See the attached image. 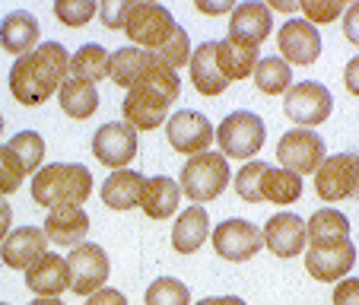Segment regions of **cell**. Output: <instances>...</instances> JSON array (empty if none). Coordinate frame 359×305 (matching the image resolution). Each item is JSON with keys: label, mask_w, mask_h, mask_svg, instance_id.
Wrapping results in <instances>:
<instances>
[{"label": "cell", "mask_w": 359, "mask_h": 305, "mask_svg": "<svg viewBox=\"0 0 359 305\" xmlns=\"http://www.w3.org/2000/svg\"><path fill=\"white\" fill-rule=\"evenodd\" d=\"M70 55L61 41H45L26 57H16L13 70H10V93L16 102L35 109L51 99V93L61 89L67 80Z\"/></svg>", "instance_id": "1"}, {"label": "cell", "mask_w": 359, "mask_h": 305, "mask_svg": "<svg viewBox=\"0 0 359 305\" xmlns=\"http://www.w3.org/2000/svg\"><path fill=\"white\" fill-rule=\"evenodd\" d=\"M178 93H182L178 74L156 57L147 67V74L128 89V99L121 102L124 124H130L134 130H156L169 118V105L178 99Z\"/></svg>", "instance_id": "2"}, {"label": "cell", "mask_w": 359, "mask_h": 305, "mask_svg": "<svg viewBox=\"0 0 359 305\" xmlns=\"http://www.w3.org/2000/svg\"><path fill=\"white\" fill-rule=\"evenodd\" d=\"M89 194H93V172L80 163H51L32 178V201L48 210L83 207Z\"/></svg>", "instance_id": "3"}, {"label": "cell", "mask_w": 359, "mask_h": 305, "mask_svg": "<svg viewBox=\"0 0 359 305\" xmlns=\"http://www.w3.org/2000/svg\"><path fill=\"white\" fill-rule=\"evenodd\" d=\"M178 188L194 203H207L213 197H219L229 188V159L223 153H210V149L191 156L184 163L182 175H178Z\"/></svg>", "instance_id": "4"}, {"label": "cell", "mask_w": 359, "mask_h": 305, "mask_svg": "<svg viewBox=\"0 0 359 305\" xmlns=\"http://www.w3.org/2000/svg\"><path fill=\"white\" fill-rule=\"evenodd\" d=\"M178 22L175 16L169 13V7L163 4H130V13L124 20V29L128 39L134 41V48H143V51H159L165 41L175 35Z\"/></svg>", "instance_id": "5"}, {"label": "cell", "mask_w": 359, "mask_h": 305, "mask_svg": "<svg viewBox=\"0 0 359 305\" xmlns=\"http://www.w3.org/2000/svg\"><path fill=\"white\" fill-rule=\"evenodd\" d=\"M264 140H267V128H264V121H261V115H255V111H232L217 128L219 153H223L226 159L258 156Z\"/></svg>", "instance_id": "6"}, {"label": "cell", "mask_w": 359, "mask_h": 305, "mask_svg": "<svg viewBox=\"0 0 359 305\" xmlns=\"http://www.w3.org/2000/svg\"><path fill=\"white\" fill-rule=\"evenodd\" d=\"M334 109V95L327 86L315 80L305 83H292L283 95V111L290 121L302 124V128H315V124H325L331 118Z\"/></svg>", "instance_id": "7"}, {"label": "cell", "mask_w": 359, "mask_h": 305, "mask_svg": "<svg viewBox=\"0 0 359 305\" xmlns=\"http://www.w3.org/2000/svg\"><path fill=\"white\" fill-rule=\"evenodd\" d=\"M67 271H70V290L76 296H93V292H99L109 283L111 264L102 245L83 242L67 255Z\"/></svg>", "instance_id": "8"}, {"label": "cell", "mask_w": 359, "mask_h": 305, "mask_svg": "<svg viewBox=\"0 0 359 305\" xmlns=\"http://www.w3.org/2000/svg\"><path fill=\"white\" fill-rule=\"evenodd\" d=\"M315 191L321 201H346L359 197V153L325 156L315 172Z\"/></svg>", "instance_id": "9"}, {"label": "cell", "mask_w": 359, "mask_h": 305, "mask_svg": "<svg viewBox=\"0 0 359 305\" xmlns=\"http://www.w3.org/2000/svg\"><path fill=\"white\" fill-rule=\"evenodd\" d=\"M165 137H169V147L182 156H197V153H207L210 143L217 140V130H213L210 118L201 115L194 109H178L175 115L165 121Z\"/></svg>", "instance_id": "10"}, {"label": "cell", "mask_w": 359, "mask_h": 305, "mask_svg": "<svg viewBox=\"0 0 359 305\" xmlns=\"http://www.w3.org/2000/svg\"><path fill=\"white\" fill-rule=\"evenodd\" d=\"M277 159L280 169L296 172L299 178L309 172H318V165L325 163V140L315 130H286L277 143Z\"/></svg>", "instance_id": "11"}, {"label": "cell", "mask_w": 359, "mask_h": 305, "mask_svg": "<svg viewBox=\"0 0 359 305\" xmlns=\"http://www.w3.org/2000/svg\"><path fill=\"white\" fill-rule=\"evenodd\" d=\"M210 238H213V248H217L219 258L236 261V264L238 261H251L264 248L261 229L255 223H248V219H223V223L210 232Z\"/></svg>", "instance_id": "12"}, {"label": "cell", "mask_w": 359, "mask_h": 305, "mask_svg": "<svg viewBox=\"0 0 359 305\" xmlns=\"http://www.w3.org/2000/svg\"><path fill=\"white\" fill-rule=\"evenodd\" d=\"M356 264V245L353 238L344 242H331V245H309L305 248V271L312 273L321 283H337Z\"/></svg>", "instance_id": "13"}, {"label": "cell", "mask_w": 359, "mask_h": 305, "mask_svg": "<svg viewBox=\"0 0 359 305\" xmlns=\"http://www.w3.org/2000/svg\"><path fill=\"white\" fill-rule=\"evenodd\" d=\"M93 156L109 169H128V163L137 156V130L124 121L102 124L93 134Z\"/></svg>", "instance_id": "14"}, {"label": "cell", "mask_w": 359, "mask_h": 305, "mask_svg": "<svg viewBox=\"0 0 359 305\" xmlns=\"http://www.w3.org/2000/svg\"><path fill=\"white\" fill-rule=\"evenodd\" d=\"M277 51L286 64H302L312 67L321 55V32L305 20H290L280 26L277 35Z\"/></svg>", "instance_id": "15"}, {"label": "cell", "mask_w": 359, "mask_h": 305, "mask_svg": "<svg viewBox=\"0 0 359 305\" xmlns=\"http://www.w3.org/2000/svg\"><path fill=\"white\" fill-rule=\"evenodd\" d=\"M48 251V236L39 226H20V229H10V236L0 245V258L10 271H29L35 261Z\"/></svg>", "instance_id": "16"}, {"label": "cell", "mask_w": 359, "mask_h": 305, "mask_svg": "<svg viewBox=\"0 0 359 305\" xmlns=\"http://www.w3.org/2000/svg\"><path fill=\"white\" fill-rule=\"evenodd\" d=\"M264 236V245L277 255V258H299L305 251V219L296 217V213H273L267 219V226L261 229Z\"/></svg>", "instance_id": "17"}, {"label": "cell", "mask_w": 359, "mask_h": 305, "mask_svg": "<svg viewBox=\"0 0 359 305\" xmlns=\"http://www.w3.org/2000/svg\"><path fill=\"white\" fill-rule=\"evenodd\" d=\"M26 286L39 299H57L64 290H70L67 258H61L55 251H45V255L26 271Z\"/></svg>", "instance_id": "18"}, {"label": "cell", "mask_w": 359, "mask_h": 305, "mask_svg": "<svg viewBox=\"0 0 359 305\" xmlns=\"http://www.w3.org/2000/svg\"><path fill=\"white\" fill-rule=\"evenodd\" d=\"M39 20H35L29 10H13L0 20V48L7 55L26 57L39 48Z\"/></svg>", "instance_id": "19"}, {"label": "cell", "mask_w": 359, "mask_h": 305, "mask_svg": "<svg viewBox=\"0 0 359 305\" xmlns=\"http://www.w3.org/2000/svg\"><path fill=\"white\" fill-rule=\"evenodd\" d=\"M258 61H261L258 45L229 39V35L217 41V67H219V74L226 76V83L248 80V76L255 74V67H258Z\"/></svg>", "instance_id": "20"}, {"label": "cell", "mask_w": 359, "mask_h": 305, "mask_svg": "<svg viewBox=\"0 0 359 305\" xmlns=\"http://www.w3.org/2000/svg\"><path fill=\"white\" fill-rule=\"evenodd\" d=\"M45 236L51 245H61V248H76V245L86 242L89 232V217L83 207H61V210H48L45 219Z\"/></svg>", "instance_id": "21"}, {"label": "cell", "mask_w": 359, "mask_h": 305, "mask_svg": "<svg viewBox=\"0 0 359 305\" xmlns=\"http://www.w3.org/2000/svg\"><path fill=\"white\" fill-rule=\"evenodd\" d=\"M273 29V16L267 10V4H238L232 10V20H229V39H238V41H248V45H258L271 35Z\"/></svg>", "instance_id": "22"}, {"label": "cell", "mask_w": 359, "mask_h": 305, "mask_svg": "<svg viewBox=\"0 0 359 305\" xmlns=\"http://www.w3.org/2000/svg\"><path fill=\"white\" fill-rule=\"evenodd\" d=\"M143 188H147V178L140 172L118 169L102 182V203L109 210H134L143 201Z\"/></svg>", "instance_id": "23"}, {"label": "cell", "mask_w": 359, "mask_h": 305, "mask_svg": "<svg viewBox=\"0 0 359 305\" xmlns=\"http://www.w3.org/2000/svg\"><path fill=\"white\" fill-rule=\"evenodd\" d=\"M210 217L203 207H188L178 213L175 226H172V248L178 255H194L203 248V242L210 238Z\"/></svg>", "instance_id": "24"}, {"label": "cell", "mask_w": 359, "mask_h": 305, "mask_svg": "<svg viewBox=\"0 0 359 305\" xmlns=\"http://www.w3.org/2000/svg\"><path fill=\"white\" fill-rule=\"evenodd\" d=\"M191 80H194V89L201 95H219L229 83L219 74L217 67V41H203V45L191 48Z\"/></svg>", "instance_id": "25"}, {"label": "cell", "mask_w": 359, "mask_h": 305, "mask_svg": "<svg viewBox=\"0 0 359 305\" xmlns=\"http://www.w3.org/2000/svg\"><path fill=\"white\" fill-rule=\"evenodd\" d=\"M178 201H182V188H178L175 178H169V175L147 178L140 207L149 219H169L178 210Z\"/></svg>", "instance_id": "26"}, {"label": "cell", "mask_w": 359, "mask_h": 305, "mask_svg": "<svg viewBox=\"0 0 359 305\" xmlns=\"http://www.w3.org/2000/svg\"><path fill=\"white\" fill-rule=\"evenodd\" d=\"M153 61H156V57L149 55V51L124 45V48H118V51H109V76H111V83H118L121 89H130L147 74V67Z\"/></svg>", "instance_id": "27"}, {"label": "cell", "mask_w": 359, "mask_h": 305, "mask_svg": "<svg viewBox=\"0 0 359 305\" xmlns=\"http://www.w3.org/2000/svg\"><path fill=\"white\" fill-rule=\"evenodd\" d=\"M57 99H61L64 115L76 118V121H86V118L95 115L99 109V93H95V83L86 80H64L61 89H57Z\"/></svg>", "instance_id": "28"}, {"label": "cell", "mask_w": 359, "mask_h": 305, "mask_svg": "<svg viewBox=\"0 0 359 305\" xmlns=\"http://www.w3.org/2000/svg\"><path fill=\"white\" fill-rule=\"evenodd\" d=\"M305 236H309V245H331V242H344L350 238V219L344 217L334 207H325V210H315L305 223Z\"/></svg>", "instance_id": "29"}, {"label": "cell", "mask_w": 359, "mask_h": 305, "mask_svg": "<svg viewBox=\"0 0 359 305\" xmlns=\"http://www.w3.org/2000/svg\"><path fill=\"white\" fill-rule=\"evenodd\" d=\"M67 76L70 80H86V83L105 80L109 76V51L102 45H93V41L83 45L76 55H70Z\"/></svg>", "instance_id": "30"}, {"label": "cell", "mask_w": 359, "mask_h": 305, "mask_svg": "<svg viewBox=\"0 0 359 305\" xmlns=\"http://www.w3.org/2000/svg\"><path fill=\"white\" fill-rule=\"evenodd\" d=\"M261 194H264V201H271V203L290 207V203H296L299 197H302V178L290 169H273L271 165L267 175H264V188H261Z\"/></svg>", "instance_id": "31"}, {"label": "cell", "mask_w": 359, "mask_h": 305, "mask_svg": "<svg viewBox=\"0 0 359 305\" xmlns=\"http://www.w3.org/2000/svg\"><path fill=\"white\" fill-rule=\"evenodd\" d=\"M251 76H255V86L264 95H280L292 86V70L283 57H261Z\"/></svg>", "instance_id": "32"}, {"label": "cell", "mask_w": 359, "mask_h": 305, "mask_svg": "<svg viewBox=\"0 0 359 305\" xmlns=\"http://www.w3.org/2000/svg\"><path fill=\"white\" fill-rule=\"evenodd\" d=\"M7 149L20 159V165H22L26 175L29 172H39L41 159H45V140H41L39 130H20V134L7 143Z\"/></svg>", "instance_id": "33"}, {"label": "cell", "mask_w": 359, "mask_h": 305, "mask_svg": "<svg viewBox=\"0 0 359 305\" xmlns=\"http://www.w3.org/2000/svg\"><path fill=\"white\" fill-rule=\"evenodd\" d=\"M267 169H271V165L261 163V159H255V163H245L242 169H238V175L232 178V184H236V194L242 197V201H248V203H261V201H264L261 188H264Z\"/></svg>", "instance_id": "34"}, {"label": "cell", "mask_w": 359, "mask_h": 305, "mask_svg": "<svg viewBox=\"0 0 359 305\" xmlns=\"http://www.w3.org/2000/svg\"><path fill=\"white\" fill-rule=\"evenodd\" d=\"M147 305H191V290L175 277H159L147 286Z\"/></svg>", "instance_id": "35"}, {"label": "cell", "mask_w": 359, "mask_h": 305, "mask_svg": "<svg viewBox=\"0 0 359 305\" xmlns=\"http://www.w3.org/2000/svg\"><path fill=\"white\" fill-rule=\"evenodd\" d=\"M149 55H156L159 61L165 64V67H172L178 74V70L184 67V64L191 61V39H188V32H184L182 26L175 29V35H172L169 41H165L159 51H149Z\"/></svg>", "instance_id": "36"}, {"label": "cell", "mask_w": 359, "mask_h": 305, "mask_svg": "<svg viewBox=\"0 0 359 305\" xmlns=\"http://www.w3.org/2000/svg\"><path fill=\"white\" fill-rule=\"evenodd\" d=\"M55 16L70 29L86 26L89 20L95 16V4L93 0H57L55 4Z\"/></svg>", "instance_id": "37"}, {"label": "cell", "mask_w": 359, "mask_h": 305, "mask_svg": "<svg viewBox=\"0 0 359 305\" xmlns=\"http://www.w3.org/2000/svg\"><path fill=\"white\" fill-rule=\"evenodd\" d=\"M299 10L305 13V22L325 26V22L337 20L340 13H346V4L344 0H305V4H299Z\"/></svg>", "instance_id": "38"}, {"label": "cell", "mask_w": 359, "mask_h": 305, "mask_svg": "<svg viewBox=\"0 0 359 305\" xmlns=\"http://www.w3.org/2000/svg\"><path fill=\"white\" fill-rule=\"evenodd\" d=\"M22 178H26V172H22L20 159H16L7 147H0V197L20 191Z\"/></svg>", "instance_id": "39"}, {"label": "cell", "mask_w": 359, "mask_h": 305, "mask_svg": "<svg viewBox=\"0 0 359 305\" xmlns=\"http://www.w3.org/2000/svg\"><path fill=\"white\" fill-rule=\"evenodd\" d=\"M128 13H130V4H121V0H115V4H102V22H105L111 32H121Z\"/></svg>", "instance_id": "40"}, {"label": "cell", "mask_w": 359, "mask_h": 305, "mask_svg": "<svg viewBox=\"0 0 359 305\" xmlns=\"http://www.w3.org/2000/svg\"><path fill=\"white\" fill-rule=\"evenodd\" d=\"M334 305H359V277H344L334 286Z\"/></svg>", "instance_id": "41"}, {"label": "cell", "mask_w": 359, "mask_h": 305, "mask_svg": "<svg viewBox=\"0 0 359 305\" xmlns=\"http://www.w3.org/2000/svg\"><path fill=\"white\" fill-rule=\"evenodd\" d=\"M86 305H128V296L121 290H111V286H102L99 292L86 299Z\"/></svg>", "instance_id": "42"}, {"label": "cell", "mask_w": 359, "mask_h": 305, "mask_svg": "<svg viewBox=\"0 0 359 305\" xmlns=\"http://www.w3.org/2000/svg\"><path fill=\"white\" fill-rule=\"evenodd\" d=\"M344 35L353 41V45H359V4H350L344 13Z\"/></svg>", "instance_id": "43"}, {"label": "cell", "mask_w": 359, "mask_h": 305, "mask_svg": "<svg viewBox=\"0 0 359 305\" xmlns=\"http://www.w3.org/2000/svg\"><path fill=\"white\" fill-rule=\"evenodd\" d=\"M201 13H207V16H219V13H232V4H226V0H197L194 4Z\"/></svg>", "instance_id": "44"}, {"label": "cell", "mask_w": 359, "mask_h": 305, "mask_svg": "<svg viewBox=\"0 0 359 305\" xmlns=\"http://www.w3.org/2000/svg\"><path fill=\"white\" fill-rule=\"evenodd\" d=\"M344 83H346V89H350L353 95H359V55L344 67Z\"/></svg>", "instance_id": "45"}, {"label": "cell", "mask_w": 359, "mask_h": 305, "mask_svg": "<svg viewBox=\"0 0 359 305\" xmlns=\"http://www.w3.org/2000/svg\"><path fill=\"white\" fill-rule=\"evenodd\" d=\"M10 223H13V207L0 197V245H4V238L10 236Z\"/></svg>", "instance_id": "46"}, {"label": "cell", "mask_w": 359, "mask_h": 305, "mask_svg": "<svg viewBox=\"0 0 359 305\" xmlns=\"http://www.w3.org/2000/svg\"><path fill=\"white\" fill-rule=\"evenodd\" d=\"M197 305H245L238 296H207V299H201Z\"/></svg>", "instance_id": "47"}, {"label": "cell", "mask_w": 359, "mask_h": 305, "mask_svg": "<svg viewBox=\"0 0 359 305\" xmlns=\"http://www.w3.org/2000/svg\"><path fill=\"white\" fill-rule=\"evenodd\" d=\"M267 10H277V13H299V4L296 0H271Z\"/></svg>", "instance_id": "48"}, {"label": "cell", "mask_w": 359, "mask_h": 305, "mask_svg": "<svg viewBox=\"0 0 359 305\" xmlns=\"http://www.w3.org/2000/svg\"><path fill=\"white\" fill-rule=\"evenodd\" d=\"M29 305H64V302L61 299H32Z\"/></svg>", "instance_id": "49"}, {"label": "cell", "mask_w": 359, "mask_h": 305, "mask_svg": "<svg viewBox=\"0 0 359 305\" xmlns=\"http://www.w3.org/2000/svg\"><path fill=\"white\" fill-rule=\"evenodd\" d=\"M0 134H4V115H0Z\"/></svg>", "instance_id": "50"}, {"label": "cell", "mask_w": 359, "mask_h": 305, "mask_svg": "<svg viewBox=\"0 0 359 305\" xmlns=\"http://www.w3.org/2000/svg\"><path fill=\"white\" fill-rule=\"evenodd\" d=\"M0 305H7V302H0Z\"/></svg>", "instance_id": "51"}]
</instances>
